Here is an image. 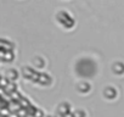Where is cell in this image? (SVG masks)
Returning <instances> with one entry per match:
<instances>
[{
  "label": "cell",
  "instance_id": "cell-1",
  "mask_svg": "<svg viewBox=\"0 0 124 117\" xmlns=\"http://www.w3.org/2000/svg\"><path fill=\"white\" fill-rule=\"evenodd\" d=\"M55 21L58 26H61L65 31H71L76 27L74 17L67 10H60L55 14Z\"/></svg>",
  "mask_w": 124,
  "mask_h": 117
},
{
  "label": "cell",
  "instance_id": "cell-2",
  "mask_svg": "<svg viewBox=\"0 0 124 117\" xmlns=\"http://www.w3.org/2000/svg\"><path fill=\"white\" fill-rule=\"evenodd\" d=\"M39 73H40V72L35 71V70H34L32 66H29V65H24V66L21 67V76H22L24 79L31 81V82L34 83V84H37V82H38Z\"/></svg>",
  "mask_w": 124,
  "mask_h": 117
},
{
  "label": "cell",
  "instance_id": "cell-3",
  "mask_svg": "<svg viewBox=\"0 0 124 117\" xmlns=\"http://www.w3.org/2000/svg\"><path fill=\"white\" fill-rule=\"evenodd\" d=\"M101 95H102L103 100H106V101H114L118 99L119 93H118V89L113 84H106L101 90Z\"/></svg>",
  "mask_w": 124,
  "mask_h": 117
},
{
  "label": "cell",
  "instance_id": "cell-4",
  "mask_svg": "<svg viewBox=\"0 0 124 117\" xmlns=\"http://www.w3.org/2000/svg\"><path fill=\"white\" fill-rule=\"evenodd\" d=\"M74 90H76L79 95L85 96V95H88V94L91 93V90H93V85H91V83H90L89 81L82 79V81H78V82L76 83V85H74Z\"/></svg>",
  "mask_w": 124,
  "mask_h": 117
},
{
  "label": "cell",
  "instance_id": "cell-5",
  "mask_svg": "<svg viewBox=\"0 0 124 117\" xmlns=\"http://www.w3.org/2000/svg\"><path fill=\"white\" fill-rule=\"evenodd\" d=\"M56 112L61 117H67V116L72 115L73 110H72L71 102H68V101H61L57 105V107H56Z\"/></svg>",
  "mask_w": 124,
  "mask_h": 117
},
{
  "label": "cell",
  "instance_id": "cell-6",
  "mask_svg": "<svg viewBox=\"0 0 124 117\" xmlns=\"http://www.w3.org/2000/svg\"><path fill=\"white\" fill-rule=\"evenodd\" d=\"M47 65V61H46V58L41 55H34L33 58H32V61H31V66L35 70V71H43Z\"/></svg>",
  "mask_w": 124,
  "mask_h": 117
},
{
  "label": "cell",
  "instance_id": "cell-7",
  "mask_svg": "<svg viewBox=\"0 0 124 117\" xmlns=\"http://www.w3.org/2000/svg\"><path fill=\"white\" fill-rule=\"evenodd\" d=\"M111 72L116 77H123L124 76V62L120 60L113 61L111 65Z\"/></svg>",
  "mask_w": 124,
  "mask_h": 117
},
{
  "label": "cell",
  "instance_id": "cell-8",
  "mask_svg": "<svg viewBox=\"0 0 124 117\" xmlns=\"http://www.w3.org/2000/svg\"><path fill=\"white\" fill-rule=\"evenodd\" d=\"M37 84H38V85H41V87H44V88H45V87H50V85L52 84V77H51L49 73L40 72Z\"/></svg>",
  "mask_w": 124,
  "mask_h": 117
},
{
  "label": "cell",
  "instance_id": "cell-9",
  "mask_svg": "<svg viewBox=\"0 0 124 117\" xmlns=\"http://www.w3.org/2000/svg\"><path fill=\"white\" fill-rule=\"evenodd\" d=\"M20 75H21V72H20L17 68H15V67H10V68L6 70L4 77H6V79H8L9 82H16V81L20 78Z\"/></svg>",
  "mask_w": 124,
  "mask_h": 117
},
{
  "label": "cell",
  "instance_id": "cell-10",
  "mask_svg": "<svg viewBox=\"0 0 124 117\" xmlns=\"http://www.w3.org/2000/svg\"><path fill=\"white\" fill-rule=\"evenodd\" d=\"M15 60V52L14 51H3L1 50V62L10 64Z\"/></svg>",
  "mask_w": 124,
  "mask_h": 117
},
{
  "label": "cell",
  "instance_id": "cell-11",
  "mask_svg": "<svg viewBox=\"0 0 124 117\" xmlns=\"http://www.w3.org/2000/svg\"><path fill=\"white\" fill-rule=\"evenodd\" d=\"M72 116L73 117H88V113L83 109H77V110H73Z\"/></svg>",
  "mask_w": 124,
  "mask_h": 117
}]
</instances>
